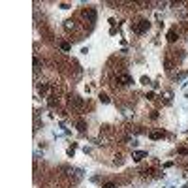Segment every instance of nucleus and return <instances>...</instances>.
<instances>
[{
  "mask_svg": "<svg viewBox=\"0 0 188 188\" xmlns=\"http://www.w3.org/2000/svg\"><path fill=\"white\" fill-rule=\"evenodd\" d=\"M117 83L122 85V87H126V85H132L134 79H132V75H128V73H121V75L117 77Z\"/></svg>",
  "mask_w": 188,
  "mask_h": 188,
  "instance_id": "obj_2",
  "label": "nucleus"
},
{
  "mask_svg": "<svg viewBox=\"0 0 188 188\" xmlns=\"http://www.w3.org/2000/svg\"><path fill=\"white\" fill-rule=\"evenodd\" d=\"M83 15H85V19H89L90 23H94V21H96V11H94L92 8L85 9V11H83Z\"/></svg>",
  "mask_w": 188,
  "mask_h": 188,
  "instance_id": "obj_3",
  "label": "nucleus"
},
{
  "mask_svg": "<svg viewBox=\"0 0 188 188\" xmlns=\"http://www.w3.org/2000/svg\"><path fill=\"white\" fill-rule=\"evenodd\" d=\"M103 188H117V184L115 183H105V184H103Z\"/></svg>",
  "mask_w": 188,
  "mask_h": 188,
  "instance_id": "obj_10",
  "label": "nucleus"
},
{
  "mask_svg": "<svg viewBox=\"0 0 188 188\" xmlns=\"http://www.w3.org/2000/svg\"><path fill=\"white\" fill-rule=\"evenodd\" d=\"M132 28H134L135 34H143V32H147L149 28H151V23H149L147 19H141V21H137Z\"/></svg>",
  "mask_w": 188,
  "mask_h": 188,
  "instance_id": "obj_1",
  "label": "nucleus"
},
{
  "mask_svg": "<svg viewBox=\"0 0 188 188\" xmlns=\"http://www.w3.org/2000/svg\"><path fill=\"white\" fill-rule=\"evenodd\" d=\"M85 128H87V126H85V122H83V121L77 122V130H79V132H85Z\"/></svg>",
  "mask_w": 188,
  "mask_h": 188,
  "instance_id": "obj_8",
  "label": "nucleus"
},
{
  "mask_svg": "<svg viewBox=\"0 0 188 188\" xmlns=\"http://www.w3.org/2000/svg\"><path fill=\"white\" fill-rule=\"evenodd\" d=\"M149 137L151 139H162V137H166V132L164 130H154V132L149 134Z\"/></svg>",
  "mask_w": 188,
  "mask_h": 188,
  "instance_id": "obj_4",
  "label": "nucleus"
},
{
  "mask_svg": "<svg viewBox=\"0 0 188 188\" xmlns=\"http://www.w3.org/2000/svg\"><path fill=\"white\" fill-rule=\"evenodd\" d=\"M179 154H188V149H179Z\"/></svg>",
  "mask_w": 188,
  "mask_h": 188,
  "instance_id": "obj_12",
  "label": "nucleus"
},
{
  "mask_svg": "<svg viewBox=\"0 0 188 188\" xmlns=\"http://www.w3.org/2000/svg\"><path fill=\"white\" fill-rule=\"evenodd\" d=\"M141 83H143V85H149L151 81H149V77H141Z\"/></svg>",
  "mask_w": 188,
  "mask_h": 188,
  "instance_id": "obj_11",
  "label": "nucleus"
},
{
  "mask_svg": "<svg viewBox=\"0 0 188 188\" xmlns=\"http://www.w3.org/2000/svg\"><path fill=\"white\" fill-rule=\"evenodd\" d=\"M100 102H102V103H107V102H109V98L105 96V94H100Z\"/></svg>",
  "mask_w": 188,
  "mask_h": 188,
  "instance_id": "obj_9",
  "label": "nucleus"
},
{
  "mask_svg": "<svg viewBox=\"0 0 188 188\" xmlns=\"http://www.w3.org/2000/svg\"><path fill=\"white\" fill-rule=\"evenodd\" d=\"M60 49H62V51H70V49H72V45L68 43V41H60Z\"/></svg>",
  "mask_w": 188,
  "mask_h": 188,
  "instance_id": "obj_7",
  "label": "nucleus"
},
{
  "mask_svg": "<svg viewBox=\"0 0 188 188\" xmlns=\"http://www.w3.org/2000/svg\"><path fill=\"white\" fill-rule=\"evenodd\" d=\"M177 38H179L177 30H173V28H171V30L167 32V41H171V43H173V41H177Z\"/></svg>",
  "mask_w": 188,
  "mask_h": 188,
  "instance_id": "obj_6",
  "label": "nucleus"
},
{
  "mask_svg": "<svg viewBox=\"0 0 188 188\" xmlns=\"http://www.w3.org/2000/svg\"><path fill=\"white\" fill-rule=\"evenodd\" d=\"M132 158H134L135 162H141L143 158H147V152H145V151H135L134 154H132Z\"/></svg>",
  "mask_w": 188,
  "mask_h": 188,
  "instance_id": "obj_5",
  "label": "nucleus"
}]
</instances>
